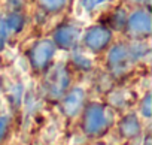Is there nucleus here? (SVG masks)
<instances>
[{
  "mask_svg": "<svg viewBox=\"0 0 152 145\" xmlns=\"http://www.w3.org/2000/svg\"><path fill=\"white\" fill-rule=\"evenodd\" d=\"M136 60L134 51L127 43H116L107 54V67L113 75H124Z\"/></svg>",
  "mask_w": 152,
  "mask_h": 145,
  "instance_id": "f257e3e1",
  "label": "nucleus"
},
{
  "mask_svg": "<svg viewBox=\"0 0 152 145\" xmlns=\"http://www.w3.org/2000/svg\"><path fill=\"white\" fill-rule=\"evenodd\" d=\"M70 84V74L66 66L58 64L48 72L45 79V90L51 99H60L66 94Z\"/></svg>",
  "mask_w": 152,
  "mask_h": 145,
  "instance_id": "f03ea898",
  "label": "nucleus"
},
{
  "mask_svg": "<svg viewBox=\"0 0 152 145\" xmlns=\"http://www.w3.org/2000/svg\"><path fill=\"white\" fill-rule=\"evenodd\" d=\"M55 54V45L49 39L37 40L28 51V61L36 72H43L51 64Z\"/></svg>",
  "mask_w": 152,
  "mask_h": 145,
  "instance_id": "7ed1b4c3",
  "label": "nucleus"
},
{
  "mask_svg": "<svg viewBox=\"0 0 152 145\" xmlns=\"http://www.w3.org/2000/svg\"><path fill=\"white\" fill-rule=\"evenodd\" d=\"M107 114L103 105L90 103L84 112V132L88 136H97L107 127Z\"/></svg>",
  "mask_w": 152,
  "mask_h": 145,
  "instance_id": "20e7f679",
  "label": "nucleus"
},
{
  "mask_svg": "<svg viewBox=\"0 0 152 145\" xmlns=\"http://www.w3.org/2000/svg\"><path fill=\"white\" fill-rule=\"evenodd\" d=\"M124 29L127 30V35H130L133 39H139V40L146 39L149 38L151 30H152L151 15L143 9L136 11L127 17V23Z\"/></svg>",
  "mask_w": 152,
  "mask_h": 145,
  "instance_id": "39448f33",
  "label": "nucleus"
},
{
  "mask_svg": "<svg viewBox=\"0 0 152 145\" xmlns=\"http://www.w3.org/2000/svg\"><path fill=\"white\" fill-rule=\"evenodd\" d=\"M112 40V32L107 26H93L84 35V45L91 52L104 51Z\"/></svg>",
  "mask_w": 152,
  "mask_h": 145,
  "instance_id": "423d86ee",
  "label": "nucleus"
},
{
  "mask_svg": "<svg viewBox=\"0 0 152 145\" xmlns=\"http://www.w3.org/2000/svg\"><path fill=\"white\" fill-rule=\"evenodd\" d=\"M79 29L73 26V24H61L58 26L54 33H52V38H54V45L60 49H72L79 40Z\"/></svg>",
  "mask_w": 152,
  "mask_h": 145,
  "instance_id": "0eeeda50",
  "label": "nucleus"
},
{
  "mask_svg": "<svg viewBox=\"0 0 152 145\" xmlns=\"http://www.w3.org/2000/svg\"><path fill=\"white\" fill-rule=\"evenodd\" d=\"M85 99V91L81 87H75L67 91L63 97V111L67 117H76L82 109Z\"/></svg>",
  "mask_w": 152,
  "mask_h": 145,
  "instance_id": "6e6552de",
  "label": "nucleus"
},
{
  "mask_svg": "<svg viewBox=\"0 0 152 145\" xmlns=\"http://www.w3.org/2000/svg\"><path fill=\"white\" fill-rule=\"evenodd\" d=\"M140 130H142L140 121H139V118L134 114H130V115L124 117L121 120V123H119V132L127 139H133V138L139 136Z\"/></svg>",
  "mask_w": 152,
  "mask_h": 145,
  "instance_id": "1a4fd4ad",
  "label": "nucleus"
},
{
  "mask_svg": "<svg viewBox=\"0 0 152 145\" xmlns=\"http://www.w3.org/2000/svg\"><path fill=\"white\" fill-rule=\"evenodd\" d=\"M3 21H5V26H6L8 32H11V33H18L24 27V15L21 12H18V11L11 12L6 17V20H3Z\"/></svg>",
  "mask_w": 152,
  "mask_h": 145,
  "instance_id": "9d476101",
  "label": "nucleus"
},
{
  "mask_svg": "<svg viewBox=\"0 0 152 145\" xmlns=\"http://www.w3.org/2000/svg\"><path fill=\"white\" fill-rule=\"evenodd\" d=\"M67 3V0H39L40 8L48 14H57L60 12Z\"/></svg>",
  "mask_w": 152,
  "mask_h": 145,
  "instance_id": "9b49d317",
  "label": "nucleus"
},
{
  "mask_svg": "<svg viewBox=\"0 0 152 145\" xmlns=\"http://www.w3.org/2000/svg\"><path fill=\"white\" fill-rule=\"evenodd\" d=\"M127 17H128V14L122 9V8H119V9H116L113 14H112V17H110V24H112V27H115V29H124L125 27V23H127Z\"/></svg>",
  "mask_w": 152,
  "mask_h": 145,
  "instance_id": "f8f14e48",
  "label": "nucleus"
},
{
  "mask_svg": "<svg viewBox=\"0 0 152 145\" xmlns=\"http://www.w3.org/2000/svg\"><path fill=\"white\" fill-rule=\"evenodd\" d=\"M140 114L145 118H149L152 114V103H151V94H146L143 100L140 102Z\"/></svg>",
  "mask_w": 152,
  "mask_h": 145,
  "instance_id": "ddd939ff",
  "label": "nucleus"
},
{
  "mask_svg": "<svg viewBox=\"0 0 152 145\" xmlns=\"http://www.w3.org/2000/svg\"><path fill=\"white\" fill-rule=\"evenodd\" d=\"M106 0H81V5L84 6V9L87 11H94L96 8H99L100 5H103Z\"/></svg>",
  "mask_w": 152,
  "mask_h": 145,
  "instance_id": "4468645a",
  "label": "nucleus"
},
{
  "mask_svg": "<svg viewBox=\"0 0 152 145\" xmlns=\"http://www.w3.org/2000/svg\"><path fill=\"white\" fill-rule=\"evenodd\" d=\"M8 29H6V26H5V21L0 18V51L3 49V46H5V43H6V38H8Z\"/></svg>",
  "mask_w": 152,
  "mask_h": 145,
  "instance_id": "2eb2a0df",
  "label": "nucleus"
},
{
  "mask_svg": "<svg viewBox=\"0 0 152 145\" xmlns=\"http://www.w3.org/2000/svg\"><path fill=\"white\" fill-rule=\"evenodd\" d=\"M8 126H9V117H0V141L5 138Z\"/></svg>",
  "mask_w": 152,
  "mask_h": 145,
  "instance_id": "dca6fc26",
  "label": "nucleus"
}]
</instances>
